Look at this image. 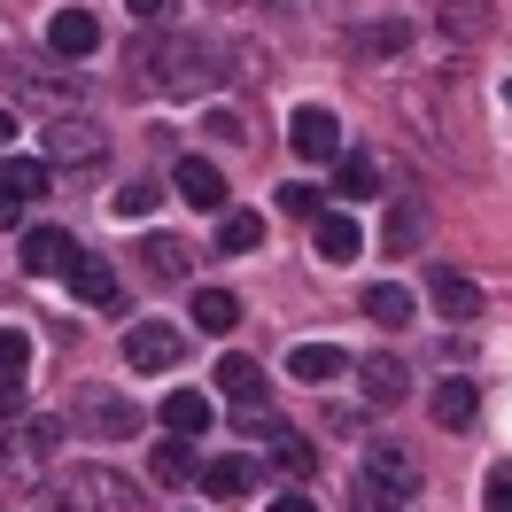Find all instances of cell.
<instances>
[{
  "label": "cell",
  "mask_w": 512,
  "mask_h": 512,
  "mask_svg": "<svg viewBox=\"0 0 512 512\" xmlns=\"http://www.w3.org/2000/svg\"><path fill=\"white\" fill-rule=\"evenodd\" d=\"M78 419H86L94 435H117V443H125V435H132V419H140V412H132L125 396H109V388H86V396H78Z\"/></svg>",
  "instance_id": "obj_16"
},
{
  "label": "cell",
  "mask_w": 512,
  "mask_h": 512,
  "mask_svg": "<svg viewBox=\"0 0 512 512\" xmlns=\"http://www.w3.org/2000/svg\"><path fill=\"white\" fill-rule=\"evenodd\" d=\"M489 24H497L489 0H443V16H435V32H443V39H489Z\"/></svg>",
  "instance_id": "obj_19"
},
{
  "label": "cell",
  "mask_w": 512,
  "mask_h": 512,
  "mask_svg": "<svg viewBox=\"0 0 512 512\" xmlns=\"http://www.w3.org/2000/svg\"><path fill=\"white\" fill-rule=\"evenodd\" d=\"M288 373H295V381H311V388H326L334 373H350V357L334 350V342H295V350H288Z\"/></svg>",
  "instance_id": "obj_18"
},
{
  "label": "cell",
  "mask_w": 512,
  "mask_h": 512,
  "mask_svg": "<svg viewBox=\"0 0 512 512\" xmlns=\"http://www.w3.org/2000/svg\"><path fill=\"white\" fill-rule=\"evenodd\" d=\"M187 357V326H171V319H140L125 334V365L132 373H171Z\"/></svg>",
  "instance_id": "obj_4"
},
{
  "label": "cell",
  "mask_w": 512,
  "mask_h": 512,
  "mask_svg": "<svg viewBox=\"0 0 512 512\" xmlns=\"http://www.w3.org/2000/svg\"><path fill=\"white\" fill-rule=\"evenodd\" d=\"M404 39H412V24H404V16H381V24H357L350 47H357V55H396Z\"/></svg>",
  "instance_id": "obj_28"
},
{
  "label": "cell",
  "mask_w": 512,
  "mask_h": 512,
  "mask_svg": "<svg viewBox=\"0 0 512 512\" xmlns=\"http://www.w3.org/2000/svg\"><path fill=\"white\" fill-rule=\"evenodd\" d=\"M132 16H140V24H171V16H179V0H125Z\"/></svg>",
  "instance_id": "obj_36"
},
{
  "label": "cell",
  "mask_w": 512,
  "mask_h": 512,
  "mask_svg": "<svg viewBox=\"0 0 512 512\" xmlns=\"http://www.w3.org/2000/svg\"><path fill=\"white\" fill-rule=\"evenodd\" d=\"M419 241H427V202L404 194V202L388 210V225H381V256H412Z\"/></svg>",
  "instance_id": "obj_13"
},
{
  "label": "cell",
  "mask_w": 512,
  "mask_h": 512,
  "mask_svg": "<svg viewBox=\"0 0 512 512\" xmlns=\"http://www.w3.org/2000/svg\"><path fill=\"white\" fill-rule=\"evenodd\" d=\"M365 319L373 326H412V288H404V280H373V288H365Z\"/></svg>",
  "instance_id": "obj_22"
},
{
  "label": "cell",
  "mask_w": 512,
  "mask_h": 512,
  "mask_svg": "<svg viewBox=\"0 0 512 512\" xmlns=\"http://www.w3.org/2000/svg\"><path fill=\"white\" fill-rule=\"evenodd\" d=\"M63 272H70V295H78V303H94V311L117 303V264H109V256H86V249H78Z\"/></svg>",
  "instance_id": "obj_7"
},
{
  "label": "cell",
  "mask_w": 512,
  "mask_h": 512,
  "mask_svg": "<svg viewBox=\"0 0 512 512\" xmlns=\"http://www.w3.org/2000/svg\"><path fill=\"white\" fill-rule=\"evenodd\" d=\"M171 187H179V202H194V210H225V179H218V163H202V156H179Z\"/></svg>",
  "instance_id": "obj_11"
},
{
  "label": "cell",
  "mask_w": 512,
  "mask_h": 512,
  "mask_svg": "<svg viewBox=\"0 0 512 512\" xmlns=\"http://www.w3.org/2000/svg\"><path fill=\"white\" fill-rule=\"evenodd\" d=\"M148 474H156L163 489H179V481H194V443H187V435H171V443H156V450H148Z\"/></svg>",
  "instance_id": "obj_25"
},
{
  "label": "cell",
  "mask_w": 512,
  "mask_h": 512,
  "mask_svg": "<svg viewBox=\"0 0 512 512\" xmlns=\"http://www.w3.org/2000/svg\"><path fill=\"white\" fill-rule=\"evenodd\" d=\"M272 466H280L288 481L319 474V443H311V435H295V427H272Z\"/></svg>",
  "instance_id": "obj_20"
},
{
  "label": "cell",
  "mask_w": 512,
  "mask_h": 512,
  "mask_svg": "<svg viewBox=\"0 0 512 512\" xmlns=\"http://www.w3.org/2000/svg\"><path fill=\"white\" fill-rule=\"evenodd\" d=\"M334 171H342V194H373L381 187V156H365V148H342Z\"/></svg>",
  "instance_id": "obj_30"
},
{
  "label": "cell",
  "mask_w": 512,
  "mask_h": 512,
  "mask_svg": "<svg viewBox=\"0 0 512 512\" xmlns=\"http://www.w3.org/2000/svg\"><path fill=\"white\" fill-rule=\"evenodd\" d=\"M264 512H319V505H311V497H303V489H288V497H280V505H264Z\"/></svg>",
  "instance_id": "obj_39"
},
{
  "label": "cell",
  "mask_w": 512,
  "mask_h": 512,
  "mask_svg": "<svg viewBox=\"0 0 512 512\" xmlns=\"http://www.w3.org/2000/svg\"><path fill=\"white\" fill-rule=\"evenodd\" d=\"M365 474H373V481H388V489H404V497L419 489L412 450H396V443H373V450H365Z\"/></svg>",
  "instance_id": "obj_21"
},
{
  "label": "cell",
  "mask_w": 512,
  "mask_h": 512,
  "mask_svg": "<svg viewBox=\"0 0 512 512\" xmlns=\"http://www.w3.org/2000/svg\"><path fill=\"white\" fill-rule=\"evenodd\" d=\"M8 443H16V450H0V489H32L39 466H47L55 443H63V419H24Z\"/></svg>",
  "instance_id": "obj_3"
},
{
  "label": "cell",
  "mask_w": 512,
  "mask_h": 512,
  "mask_svg": "<svg viewBox=\"0 0 512 512\" xmlns=\"http://www.w3.org/2000/svg\"><path fill=\"white\" fill-rule=\"evenodd\" d=\"M24 365H32V334L24 326H0V412L24 404Z\"/></svg>",
  "instance_id": "obj_8"
},
{
  "label": "cell",
  "mask_w": 512,
  "mask_h": 512,
  "mask_svg": "<svg viewBox=\"0 0 512 512\" xmlns=\"http://www.w3.org/2000/svg\"><path fill=\"white\" fill-rule=\"evenodd\" d=\"M70 256H78V241H70L63 225H32V233H24V272H39V280L63 272Z\"/></svg>",
  "instance_id": "obj_15"
},
{
  "label": "cell",
  "mask_w": 512,
  "mask_h": 512,
  "mask_svg": "<svg viewBox=\"0 0 512 512\" xmlns=\"http://www.w3.org/2000/svg\"><path fill=\"white\" fill-rule=\"evenodd\" d=\"M288 140H295V156L334 163V156H342V117H334V109H295V117H288Z\"/></svg>",
  "instance_id": "obj_6"
},
{
  "label": "cell",
  "mask_w": 512,
  "mask_h": 512,
  "mask_svg": "<svg viewBox=\"0 0 512 512\" xmlns=\"http://www.w3.org/2000/svg\"><path fill=\"white\" fill-rule=\"evenodd\" d=\"M0 187L32 202V194H47V163H32V156H8V163H0Z\"/></svg>",
  "instance_id": "obj_31"
},
{
  "label": "cell",
  "mask_w": 512,
  "mask_h": 512,
  "mask_svg": "<svg viewBox=\"0 0 512 512\" xmlns=\"http://www.w3.org/2000/svg\"><path fill=\"white\" fill-rule=\"evenodd\" d=\"M194 326H202V334H233V326H241V295L233 288H194Z\"/></svg>",
  "instance_id": "obj_23"
},
{
  "label": "cell",
  "mask_w": 512,
  "mask_h": 512,
  "mask_svg": "<svg viewBox=\"0 0 512 512\" xmlns=\"http://www.w3.org/2000/svg\"><path fill=\"white\" fill-rule=\"evenodd\" d=\"M39 148H47V163H70V171H78V163L109 156V132H101L94 117H55V125L39 132Z\"/></svg>",
  "instance_id": "obj_5"
},
{
  "label": "cell",
  "mask_w": 512,
  "mask_h": 512,
  "mask_svg": "<svg viewBox=\"0 0 512 512\" xmlns=\"http://www.w3.org/2000/svg\"><path fill=\"white\" fill-rule=\"evenodd\" d=\"M481 512H512V474H489V489H481Z\"/></svg>",
  "instance_id": "obj_35"
},
{
  "label": "cell",
  "mask_w": 512,
  "mask_h": 512,
  "mask_svg": "<svg viewBox=\"0 0 512 512\" xmlns=\"http://www.w3.org/2000/svg\"><path fill=\"white\" fill-rule=\"evenodd\" d=\"M474 412H481L474 381H443L435 388V427H474Z\"/></svg>",
  "instance_id": "obj_26"
},
{
  "label": "cell",
  "mask_w": 512,
  "mask_h": 512,
  "mask_svg": "<svg viewBox=\"0 0 512 512\" xmlns=\"http://www.w3.org/2000/svg\"><path fill=\"white\" fill-rule=\"evenodd\" d=\"M249 458H210V466H202V489H210V497H249Z\"/></svg>",
  "instance_id": "obj_29"
},
{
  "label": "cell",
  "mask_w": 512,
  "mask_h": 512,
  "mask_svg": "<svg viewBox=\"0 0 512 512\" xmlns=\"http://www.w3.org/2000/svg\"><path fill=\"white\" fill-rule=\"evenodd\" d=\"M148 272H156V280H187V249H179V241H171V233H156V241H148Z\"/></svg>",
  "instance_id": "obj_32"
},
{
  "label": "cell",
  "mask_w": 512,
  "mask_h": 512,
  "mask_svg": "<svg viewBox=\"0 0 512 512\" xmlns=\"http://www.w3.org/2000/svg\"><path fill=\"white\" fill-rule=\"evenodd\" d=\"M16 218H24V194H8V187H0V225H16Z\"/></svg>",
  "instance_id": "obj_40"
},
{
  "label": "cell",
  "mask_w": 512,
  "mask_h": 512,
  "mask_svg": "<svg viewBox=\"0 0 512 512\" xmlns=\"http://www.w3.org/2000/svg\"><path fill=\"white\" fill-rule=\"evenodd\" d=\"M357 381H365V404H373V412H396V404H404V381H412V373H404L396 357H365V365H357Z\"/></svg>",
  "instance_id": "obj_17"
},
{
  "label": "cell",
  "mask_w": 512,
  "mask_h": 512,
  "mask_svg": "<svg viewBox=\"0 0 512 512\" xmlns=\"http://www.w3.org/2000/svg\"><path fill=\"white\" fill-rule=\"evenodd\" d=\"M132 70H148V86H163V94H202V86L225 78L218 55H210L202 39H156V47L132 55Z\"/></svg>",
  "instance_id": "obj_1"
},
{
  "label": "cell",
  "mask_w": 512,
  "mask_h": 512,
  "mask_svg": "<svg viewBox=\"0 0 512 512\" xmlns=\"http://www.w3.org/2000/svg\"><path fill=\"white\" fill-rule=\"evenodd\" d=\"M404 505H412L404 489H388V481H373L365 466H357V512H404Z\"/></svg>",
  "instance_id": "obj_33"
},
{
  "label": "cell",
  "mask_w": 512,
  "mask_h": 512,
  "mask_svg": "<svg viewBox=\"0 0 512 512\" xmlns=\"http://www.w3.org/2000/svg\"><path fill=\"white\" fill-rule=\"evenodd\" d=\"M280 202H288L295 218H319V194H311V187H280Z\"/></svg>",
  "instance_id": "obj_37"
},
{
  "label": "cell",
  "mask_w": 512,
  "mask_h": 512,
  "mask_svg": "<svg viewBox=\"0 0 512 512\" xmlns=\"http://www.w3.org/2000/svg\"><path fill=\"white\" fill-rule=\"evenodd\" d=\"M218 249H225V256L264 249V218H256V210H225V218H218Z\"/></svg>",
  "instance_id": "obj_27"
},
{
  "label": "cell",
  "mask_w": 512,
  "mask_h": 512,
  "mask_svg": "<svg viewBox=\"0 0 512 512\" xmlns=\"http://www.w3.org/2000/svg\"><path fill=\"white\" fill-rule=\"evenodd\" d=\"M39 512H140L125 474H109V466H70L55 489H47V505Z\"/></svg>",
  "instance_id": "obj_2"
},
{
  "label": "cell",
  "mask_w": 512,
  "mask_h": 512,
  "mask_svg": "<svg viewBox=\"0 0 512 512\" xmlns=\"http://www.w3.org/2000/svg\"><path fill=\"white\" fill-rule=\"evenodd\" d=\"M8 140H16V117H8V109H0V148H8Z\"/></svg>",
  "instance_id": "obj_41"
},
{
  "label": "cell",
  "mask_w": 512,
  "mask_h": 512,
  "mask_svg": "<svg viewBox=\"0 0 512 512\" xmlns=\"http://www.w3.org/2000/svg\"><path fill=\"white\" fill-rule=\"evenodd\" d=\"M163 427L194 443V435L210 427V396H194V388H171V396H163Z\"/></svg>",
  "instance_id": "obj_24"
},
{
  "label": "cell",
  "mask_w": 512,
  "mask_h": 512,
  "mask_svg": "<svg viewBox=\"0 0 512 512\" xmlns=\"http://www.w3.org/2000/svg\"><path fill=\"white\" fill-rule=\"evenodd\" d=\"M218 388L241 404V412H264V365H256V357L225 350V357H218Z\"/></svg>",
  "instance_id": "obj_12"
},
{
  "label": "cell",
  "mask_w": 512,
  "mask_h": 512,
  "mask_svg": "<svg viewBox=\"0 0 512 512\" xmlns=\"http://www.w3.org/2000/svg\"><path fill=\"white\" fill-rule=\"evenodd\" d=\"M210 132H218V140H249V132H241V117H233V109H210Z\"/></svg>",
  "instance_id": "obj_38"
},
{
  "label": "cell",
  "mask_w": 512,
  "mask_h": 512,
  "mask_svg": "<svg viewBox=\"0 0 512 512\" xmlns=\"http://www.w3.org/2000/svg\"><path fill=\"white\" fill-rule=\"evenodd\" d=\"M427 303H435L443 319H481V288L466 280V272H443V264L427 272Z\"/></svg>",
  "instance_id": "obj_10"
},
{
  "label": "cell",
  "mask_w": 512,
  "mask_h": 512,
  "mask_svg": "<svg viewBox=\"0 0 512 512\" xmlns=\"http://www.w3.org/2000/svg\"><path fill=\"white\" fill-rule=\"evenodd\" d=\"M47 47H55L63 63H78V55H94V47H101V24L86 16V8H55V24H47Z\"/></svg>",
  "instance_id": "obj_9"
},
{
  "label": "cell",
  "mask_w": 512,
  "mask_h": 512,
  "mask_svg": "<svg viewBox=\"0 0 512 512\" xmlns=\"http://www.w3.org/2000/svg\"><path fill=\"white\" fill-rule=\"evenodd\" d=\"M109 210H117V218H148V210H156V187H148V179H125V187H117V194H109Z\"/></svg>",
  "instance_id": "obj_34"
},
{
  "label": "cell",
  "mask_w": 512,
  "mask_h": 512,
  "mask_svg": "<svg viewBox=\"0 0 512 512\" xmlns=\"http://www.w3.org/2000/svg\"><path fill=\"white\" fill-rule=\"evenodd\" d=\"M311 249H319L326 264H350V256L365 249V233H357V218H342V210H319V218H311Z\"/></svg>",
  "instance_id": "obj_14"
}]
</instances>
